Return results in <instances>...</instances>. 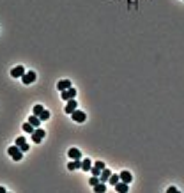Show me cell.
Masks as SVG:
<instances>
[{"label": "cell", "mask_w": 184, "mask_h": 193, "mask_svg": "<svg viewBox=\"0 0 184 193\" xmlns=\"http://www.w3.org/2000/svg\"><path fill=\"white\" fill-rule=\"evenodd\" d=\"M21 154H23V151H21V149H20L16 144L9 147V156H11L14 161H20V160H21Z\"/></svg>", "instance_id": "6da1fadb"}, {"label": "cell", "mask_w": 184, "mask_h": 193, "mask_svg": "<svg viewBox=\"0 0 184 193\" xmlns=\"http://www.w3.org/2000/svg\"><path fill=\"white\" fill-rule=\"evenodd\" d=\"M44 130H43V128H36V130H34V133H32V140L36 142V144H41L43 142V138H44Z\"/></svg>", "instance_id": "7a4b0ae2"}, {"label": "cell", "mask_w": 184, "mask_h": 193, "mask_svg": "<svg viewBox=\"0 0 184 193\" xmlns=\"http://www.w3.org/2000/svg\"><path fill=\"white\" fill-rule=\"evenodd\" d=\"M21 82L25 85H30L32 82H36V71H27L25 75L21 76Z\"/></svg>", "instance_id": "3957f363"}, {"label": "cell", "mask_w": 184, "mask_h": 193, "mask_svg": "<svg viewBox=\"0 0 184 193\" xmlns=\"http://www.w3.org/2000/svg\"><path fill=\"white\" fill-rule=\"evenodd\" d=\"M71 117H73V121H75V122H85V119H87V115H85L82 110H78V108L71 114Z\"/></svg>", "instance_id": "277c9868"}, {"label": "cell", "mask_w": 184, "mask_h": 193, "mask_svg": "<svg viewBox=\"0 0 184 193\" xmlns=\"http://www.w3.org/2000/svg\"><path fill=\"white\" fill-rule=\"evenodd\" d=\"M76 108H78V101L76 99H69L67 105H66V114H73Z\"/></svg>", "instance_id": "5b68a950"}, {"label": "cell", "mask_w": 184, "mask_h": 193, "mask_svg": "<svg viewBox=\"0 0 184 193\" xmlns=\"http://www.w3.org/2000/svg\"><path fill=\"white\" fill-rule=\"evenodd\" d=\"M16 145L21 149L23 153H27V151H29V144H27V140L23 138V137H18V138H16Z\"/></svg>", "instance_id": "8992f818"}, {"label": "cell", "mask_w": 184, "mask_h": 193, "mask_svg": "<svg viewBox=\"0 0 184 193\" xmlns=\"http://www.w3.org/2000/svg\"><path fill=\"white\" fill-rule=\"evenodd\" d=\"M67 156L71 158V160H82V153H80V149H76V147L69 149V151H67Z\"/></svg>", "instance_id": "52a82bcc"}, {"label": "cell", "mask_w": 184, "mask_h": 193, "mask_svg": "<svg viewBox=\"0 0 184 193\" xmlns=\"http://www.w3.org/2000/svg\"><path fill=\"white\" fill-rule=\"evenodd\" d=\"M25 73H27V71H25V68H23V66H16V68L11 71V76H13V78H20V76H23Z\"/></svg>", "instance_id": "ba28073f"}, {"label": "cell", "mask_w": 184, "mask_h": 193, "mask_svg": "<svg viewBox=\"0 0 184 193\" xmlns=\"http://www.w3.org/2000/svg\"><path fill=\"white\" fill-rule=\"evenodd\" d=\"M129 188H128V183H124V181H119L117 184H115V191L117 193H126Z\"/></svg>", "instance_id": "9c48e42d"}, {"label": "cell", "mask_w": 184, "mask_h": 193, "mask_svg": "<svg viewBox=\"0 0 184 193\" xmlns=\"http://www.w3.org/2000/svg\"><path fill=\"white\" fill-rule=\"evenodd\" d=\"M69 87H71V82H69V80H60L59 83H57V89L62 92V91H67Z\"/></svg>", "instance_id": "30bf717a"}, {"label": "cell", "mask_w": 184, "mask_h": 193, "mask_svg": "<svg viewBox=\"0 0 184 193\" xmlns=\"http://www.w3.org/2000/svg\"><path fill=\"white\" fill-rule=\"evenodd\" d=\"M110 176H112V172H110V170L105 167V168L101 170V174H99V181H101V183H106V181L110 179Z\"/></svg>", "instance_id": "8fae6325"}, {"label": "cell", "mask_w": 184, "mask_h": 193, "mask_svg": "<svg viewBox=\"0 0 184 193\" xmlns=\"http://www.w3.org/2000/svg\"><path fill=\"white\" fill-rule=\"evenodd\" d=\"M119 176H121V181H124V183H128V184H129V183L133 181V176H131V174L128 172V170H122V172H121Z\"/></svg>", "instance_id": "7c38bea8"}, {"label": "cell", "mask_w": 184, "mask_h": 193, "mask_svg": "<svg viewBox=\"0 0 184 193\" xmlns=\"http://www.w3.org/2000/svg\"><path fill=\"white\" fill-rule=\"evenodd\" d=\"M69 170H76V168H82V160H73L71 163L67 165Z\"/></svg>", "instance_id": "4fadbf2b"}, {"label": "cell", "mask_w": 184, "mask_h": 193, "mask_svg": "<svg viewBox=\"0 0 184 193\" xmlns=\"http://www.w3.org/2000/svg\"><path fill=\"white\" fill-rule=\"evenodd\" d=\"M90 168H92V161L89 158H85L82 161V170H85V172H90Z\"/></svg>", "instance_id": "5bb4252c"}, {"label": "cell", "mask_w": 184, "mask_h": 193, "mask_svg": "<svg viewBox=\"0 0 184 193\" xmlns=\"http://www.w3.org/2000/svg\"><path fill=\"white\" fill-rule=\"evenodd\" d=\"M29 122H30L34 128H39V126H41V119H39L37 115H30V117H29Z\"/></svg>", "instance_id": "9a60e30c"}, {"label": "cell", "mask_w": 184, "mask_h": 193, "mask_svg": "<svg viewBox=\"0 0 184 193\" xmlns=\"http://www.w3.org/2000/svg\"><path fill=\"white\" fill-rule=\"evenodd\" d=\"M94 191H96V193H105V191H106V184L99 181V183L94 186Z\"/></svg>", "instance_id": "2e32d148"}, {"label": "cell", "mask_w": 184, "mask_h": 193, "mask_svg": "<svg viewBox=\"0 0 184 193\" xmlns=\"http://www.w3.org/2000/svg\"><path fill=\"white\" fill-rule=\"evenodd\" d=\"M34 130H36V128H34L29 121H27L25 124H23V131H25V133H30V135H32V133H34Z\"/></svg>", "instance_id": "e0dca14e"}, {"label": "cell", "mask_w": 184, "mask_h": 193, "mask_svg": "<svg viewBox=\"0 0 184 193\" xmlns=\"http://www.w3.org/2000/svg\"><path fill=\"white\" fill-rule=\"evenodd\" d=\"M108 181H110V184H113V186H115V184H117V183L121 181V176H117V174H112Z\"/></svg>", "instance_id": "ac0fdd59"}, {"label": "cell", "mask_w": 184, "mask_h": 193, "mask_svg": "<svg viewBox=\"0 0 184 193\" xmlns=\"http://www.w3.org/2000/svg\"><path fill=\"white\" fill-rule=\"evenodd\" d=\"M43 110H44V106H43V105H36V106H34V115H37V117H39Z\"/></svg>", "instance_id": "d6986e66"}, {"label": "cell", "mask_w": 184, "mask_h": 193, "mask_svg": "<svg viewBox=\"0 0 184 193\" xmlns=\"http://www.w3.org/2000/svg\"><path fill=\"white\" fill-rule=\"evenodd\" d=\"M39 119H41V121H48V119H50V112H48V110H46V108H44V110L41 112Z\"/></svg>", "instance_id": "ffe728a7"}, {"label": "cell", "mask_w": 184, "mask_h": 193, "mask_svg": "<svg viewBox=\"0 0 184 193\" xmlns=\"http://www.w3.org/2000/svg\"><path fill=\"white\" fill-rule=\"evenodd\" d=\"M98 183H99V179H98V176H92V177H90V179H89V184H90V186H92V188H94V186H96V184H98Z\"/></svg>", "instance_id": "44dd1931"}, {"label": "cell", "mask_w": 184, "mask_h": 193, "mask_svg": "<svg viewBox=\"0 0 184 193\" xmlns=\"http://www.w3.org/2000/svg\"><path fill=\"white\" fill-rule=\"evenodd\" d=\"M67 92H69V96H71V99H75V98H76V94H78V92H76V89H73V87H69V89H67Z\"/></svg>", "instance_id": "7402d4cb"}, {"label": "cell", "mask_w": 184, "mask_h": 193, "mask_svg": "<svg viewBox=\"0 0 184 193\" xmlns=\"http://www.w3.org/2000/svg\"><path fill=\"white\" fill-rule=\"evenodd\" d=\"M90 172H92V176H99V174H101V168L92 167V168H90Z\"/></svg>", "instance_id": "603a6c76"}, {"label": "cell", "mask_w": 184, "mask_h": 193, "mask_svg": "<svg viewBox=\"0 0 184 193\" xmlns=\"http://www.w3.org/2000/svg\"><path fill=\"white\" fill-rule=\"evenodd\" d=\"M60 96H62V99H64V101H69V99H71V96H69V92H67V91H62V94H60Z\"/></svg>", "instance_id": "cb8c5ba5"}, {"label": "cell", "mask_w": 184, "mask_h": 193, "mask_svg": "<svg viewBox=\"0 0 184 193\" xmlns=\"http://www.w3.org/2000/svg\"><path fill=\"white\" fill-rule=\"evenodd\" d=\"M94 167H98V168H101V170H103V168H105V163H103V161H96V165H94Z\"/></svg>", "instance_id": "d4e9b609"}, {"label": "cell", "mask_w": 184, "mask_h": 193, "mask_svg": "<svg viewBox=\"0 0 184 193\" xmlns=\"http://www.w3.org/2000/svg\"><path fill=\"white\" fill-rule=\"evenodd\" d=\"M167 191H168V193H179V190H177V188H174V186H172V188H168Z\"/></svg>", "instance_id": "484cf974"}, {"label": "cell", "mask_w": 184, "mask_h": 193, "mask_svg": "<svg viewBox=\"0 0 184 193\" xmlns=\"http://www.w3.org/2000/svg\"><path fill=\"white\" fill-rule=\"evenodd\" d=\"M0 193H6V188H0Z\"/></svg>", "instance_id": "4316f807"}]
</instances>
